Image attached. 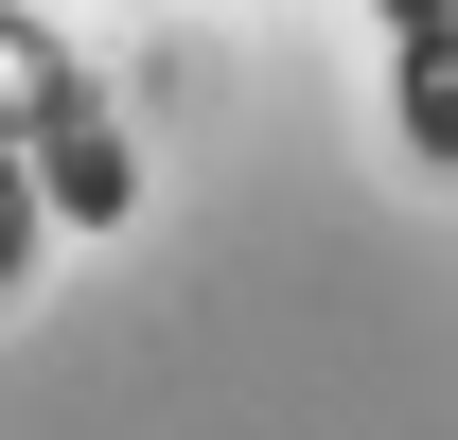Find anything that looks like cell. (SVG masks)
Returning a JSON list of instances; mask_svg holds the SVG:
<instances>
[{
  "mask_svg": "<svg viewBox=\"0 0 458 440\" xmlns=\"http://www.w3.org/2000/svg\"><path fill=\"white\" fill-rule=\"evenodd\" d=\"M388 54H405V141L458 159V18H388Z\"/></svg>",
  "mask_w": 458,
  "mask_h": 440,
  "instance_id": "7a4b0ae2",
  "label": "cell"
},
{
  "mask_svg": "<svg viewBox=\"0 0 458 440\" xmlns=\"http://www.w3.org/2000/svg\"><path fill=\"white\" fill-rule=\"evenodd\" d=\"M36 265V176H18V123H0V282Z\"/></svg>",
  "mask_w": 458,
  "mask_h": 440,
  "instance_id": "3957f363",
  "label": "cell"
},
{
  "mask_svg": "<svg viewBox=\"0 0 458 440\" xmlns=\"http://www.w3.org/2000/svg\"><path fill=\"white\" fill-rule=\"evenodd\" d=\"M0 106H18V176H36V229H123L141 176H123V123L89 89V54H54L36 18L0 36Z\"/></svg>",
  "mask_w": 458,
  "mask_h": 440,
  "instance_id": "6da1fadb",
  "label": "cell"
}]
</instances>
